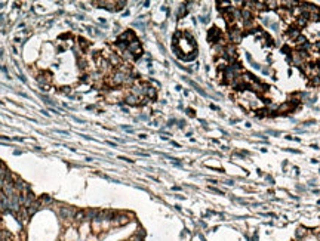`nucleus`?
<instances>
[{
  "label": "nucleus",
  "mask_w": 320,
  "mask_h": 241,
  "mask_svg": "<svg viewBox=\"0 0 320 241\" xmlns=\"http://www.w3.org/2000/svg\"><path fill=\"white\" fill-rule=\"evenodd\" d=\"M301 36V31H299V28L298 27H293V28H289L287 30V33H286V37L289 39V40H295L296 41V39Z\"/></svg>",
  "instance_id": "nucleus-1"
},
{
  "label": "nucleus",
  "mask_w": 320,
  "mask_h": 241,
  "mask_svg": "<svg viewBox=\"0 0 320 241\" xmlns=\"http://www.w3.org/2000/svg\"><path fill=\"white\" fill-rule=\"evenodd\" d=\"M76 210L73 209V207H61V214H62V217H73V216H76Z\"/></svg>",
  "instance_id": "nucleus-2"
},
{
  "label": "nucleus",
  "mask_w": 320,
  "mask_h": 241,
  "mask_svg": "<svg viewBox=\"0 0 320 241\" xmlns=\"http://www.w3.org/2000/svg\"><path fill=\"white\" fill-rule=\"evenodd\" d=\"M138 101H139V98L136 96V95H129V96H126V102L127 104H130V105H136L138 104Z\"/></svg>",
  "instance_id": "nucleus-3"
},
{
  "label": "nucleus",
  "mask_w": 320,
  "mask_h": 241,
  "mask_svg": "<svg viewBox=\"0 0 320 241\" xmlns=\"http://www.w3.org/2000/svg\"><path fill=\"white\" fill-rule=\"evenodd\" d=\"M218 37H219V31H218V28H212L210 30V33H209V40L210 41H216L218 40Z\"/></svg>",
  "instance_id": "nucleus-4"
},
{
  "label": "nucleus",
  "mask_w": 320,
  "mask_h": 241,
  "mask_svg": "<svg viewBox=\"0 0 320 241\" xmlns=\"http://www.w3.org/2000/svg\"><path fill=\"white\" fill-rule=\"evenodd\" d=\"M144 95H147L148 98H156V89H153V87H145V89H144Z\"/></svg>",
  "instance_id": "nucleus-5"
},
{
  "label": "nucleus",
  "mask_w": 320,
  "mask_h": 241,
  "mask_svg": "<svg viewBox=\"0 0 320 241\" xmlns=\"http://www.w3.org/2000/svg\"><path fill=\"white\" fill-rule=\"evenodd\" d=\"M302 235H305V229H304V228H299L298 232H296V237H302Z\"/></svg>",
  "instance_id": "nucleus-6"
},
{
  "label": "nucleus",
  "mask_w": 320,
  "mask_h": 241,
  "mask_svg": "<svg viewBox=\"0 0 320 241\" xmlns=\"http://www.w3.org/2000/svg\"><path fill=\"white\" fill-rule=\"evenodd\" d=\"M317 77H319V79H320V70H319V76H317Z\"/></svg>",
  "instance_id": "nucleus-7"
}]
</instances>
